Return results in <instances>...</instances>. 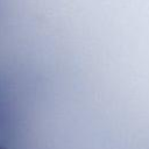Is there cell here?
Here are the masks:
<instances>
[{"label": "cell", "instance_id": "6da1fadb", "mask_svg": "<svg viewBox=\"0 0 149 149\" xmlns=\"http://www.w3.org/2000/svg\"><path fill=\"white\" fill-rule=\"evenodd\" d=\"M0 149H3V148H2V147H0Z\"/></svg>", "mask_w": 149, "mask_h": 149}]
</instances>
